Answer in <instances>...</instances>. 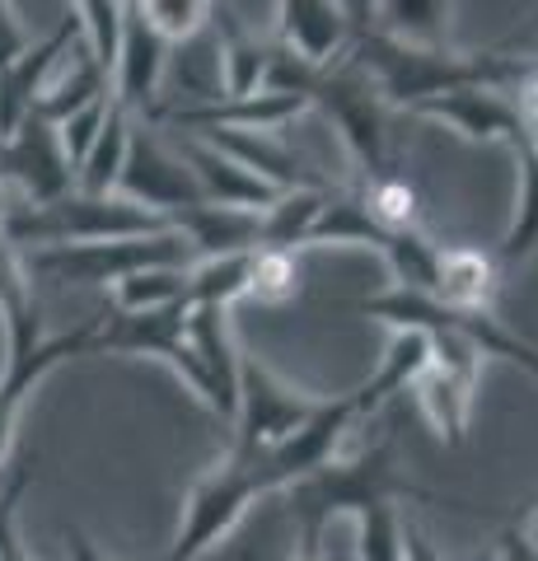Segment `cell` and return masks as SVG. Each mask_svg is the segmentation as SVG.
<instances>
[{"label":"cell","mask_w":538,"mask_h":561,"mask_svg":"<svg viewBox=\"0 0 538 561\" xmlns=\"http://www.w3.org/2000/svg\"><path fill=\"white\" fill-rule=\"evenodd\" d=\"M366 76L375 80L379 99L389 108H412L431 94L459 90V84H492V90H511L519 76V57L506 51H455V47H412L385 38V33H356L346 47Z\"/></svg>","instance_id":"cell-1"},{"label":"cell","mask_w":538,"mask_h":561,"mask_svg":"<svg viewBox=\"0 0 538 561\" xmlns=\"http://www.w3.org/2000/svg\"><path fill=\"white\" fill-rule=\"evenodd\" d=\"M290 501V524H319L328 529V519L337 515H360L370 505H398V501H436L431 491L412 486L393 463V440H375L352 459H333L319 468L314 478L286 486Z\"/></svg>","instance_id":"cell-2"},{"label":"cell","mask_w":538,"mask_h":561,"mask_svg":"<svg viewBox=\"0 0 538 561\" xmlns=\"http://www.w3.org/2000/svg\"><path fill=\"white\" fill-rule=\"evenodd\" d=\"M173 225L154 210L136 206L123 192L108 197H90V192H66V197L47 202V206H28L20 202L14 216L5 220V234L14 249L33 243V249H51V243H94V239H136V234H164Z\"/></svg>","instance_id":"cell-3"},{"label":"cell","mask_w":538,"mask_h":561,"mask_svg":"<svg viewBox=\"0 0 538 561\" xmlns=\"http://www.w3.org/2000/svg\"><path fill=\"white\" fill-rule=\"evenodd\" d=\"M323 398L300 393L295 383H286L282 375H272L263 360H253L239 351V402H234V421H230V459L253 463L263 459L267 449H276L314 416Z\"/></svg>","instance_id":"cell-4"},{"label":"cell","mask_w":538,"mask_h":561,"mask_svg":"<svg viewBox=\"0 0 538 561\" xmlns=\"http://www.w3.org/2000/svg\"><path fill=\"white\" fill-rule=\"evenodd\" d=\"M309 108L328 113V122L342 131L346 150L360 169V183L375 179V173L393 169L389 164V136H385V117H389V103L379 99L375 80L360 70L352 57H337L333 66L319 70V84L309 94Z\"/></svg>","instance_id":"cell-5"},{"label":"cell","mask_w":538,"mask_h":561,"mask_svg":"<svg viewBox=\"0 0 538 561\" xmlns=\"http://www.w3.org/2000/svg\"><path fill=\"white\" fill-rule=\"evenodd\" d=\"M169 262H179V267L193 262V249H187L179 230L136 234V239H94V243H51V249H33L28 272L84 280V286H117L131 272L169 267Z\"/></svg>","instance_id":"cell-6"},{"label":"cell","mask_w":538,"mask_h":561,"mask_svg":"<svg viewBox=\"0 0 538 561\" xmlns=\"http://www.w3.org/2000/svg\"><path fill=\"white\" fill-rule=\"evenodd\" d=\"M90 356H146V360H164L173 375L183 379V389L193 393L206 412H211V383L197 360L193 342H187V305H169V309H150V313H117L99 319V337Z\"/></svg>","instance_id":"cell-7"},{"label":"cell","mask_w":538,"mask_h":561,"mask_svg":"<svg viewBox=\"0 0 538 561\" xmlns=\"http://www.w3.org/2000/svg\"><path fill=\"white\" fill-rule=\"evenodd\" d=\"M263 496L267 491L257 486L253 463H239V459L225 454V459L211 472H202V478L193 482V491H187L179 538H173V548H169L164 561H197V557H206L239 519L249 515V505L263 501Z\"/></svg>","instance_id":"cell-8"},{"label":"cell","mask_w":538,"mask_h":561,"mask_svg":"<svg viewBox=\"0 0 538 561\" xmlns=\"http://www.w3.org/2000/svg\"><path fill=\"white\" fill-rule=\"evenodd\" d=\"M356 426V402L352 393H337V398H323L314 416L305 421L295 435H286L276 449H267L263 459H253V472H257V486L276 496V491H286L295 482L314 478L319 468H328L337 459V449L346 440V431Z\"/></svg>","instance_id":"cell-9"},{"label":"cell","mask_w":538,"mask_h":561,"mask_svg":"<svg viewBox=\"0 0 538 561\" xmlns=\"http://www.w3.org/2000/svg\"><path fill=\"white\" fill-rule=\"evenodd\" d=\"M0 179H5L20 202L47 206L76 192V169L61 150V136L43 117H24L5 140H0Z\"/></svg>","instance_id":"cell-10"},{"label":"cell","mask_w":538,"mask_h":561,"mask_svg":"<svg viewBox=\"0 0 538 561\" xmlns=\"http://www.w3.org/2000/svg\"><path fill=\"white\" fill-rule=\"evenodd\" d=\"M117 192L164 220H173L187 206H202V192L193 183V173H187V164L179 160V150L146 131H131V150H127L123 179H117Z\"/></svg>","instance_id":"cell-11"},{"label":"cell","mask_w":538,"mask_h":561,"mask_svg":"<svg viewBox=\"0 0 538 561\" xmlns=\"http://www.w3.org/2000/svg\"><path fill=\"white\" fill-rule=\"evenodd\" d=\"M94 337H99V319H90L76 332H57V337H43L38 346L5 356V365H0V463H5V454L14 445V426H20L24 398L38 389V383L57 370V365L76 360V356H90Z\"/></svg>","instance_id":"cell-12"},{"label":"cell","mask_w":538,"mask_h":561,"mask_svg":"<svg viewBox=\"0 0 538 561\" xmlns=\"http://www.w3.org/2000/svg\"><path fill=\"white\" fill-rule=\"evenodd\" d=\"M408 113L445 122V127L459 131L468 146H515L519 140L515 103L506 90H492V84H459V90H445V94L412 103Z\"/></svg>","instance_id":"cell-13"},{"label":"cell","mask_w":538,"mask_h":561,"mask_svg":"<svg viewBox=\"0 0 538 561\" xmlns=\"http://www.w3.org/2000/svg\"><path fill=\"white\" fill-rule=\"evenodd\" d=\"M164 70H169V43L131 5L123 24V43H117V61H113V84H108L113 103L127 108L131 117H154L160 113Z\"/></svg>","instance_id":"cell-14"},{"label":"cell","mask_w":538,"mask_h":561,"mask_svg":"<svg viewBox=\"0 0 538 561\" xmlns=\"http://www.w3.org/2000/svg\"><path fill=\"white\" fill-rule=\"evenodd\" d=\"M76 43H80V20L66 14L43 43H28L10 66H0V140L33 113V103H38L51 66H57V57H66Z\"/></svg>","instance_id":"cell-15"},{"label":"cell","mask_w":538,"mask_h":561,"mask_svg":"<svg viewBox=\"0 0 538 561\" xmlns=\"http://www.w3.org/2000/svg\"><path fill=\"white\" fill-rule=\"evenodd\" d=\"M179 160L187 164V173H193L206 206H230V210H253V216H263V210L282 197L272 183H263L257 173H249L239 160H230V154L216 150L211 140H202V136L183 140Z\"/></svg>","instance_id":"cell-16"},{"label":"cell","mask_w":538,"mask_h":561,"mask_svg":"<svg viewBox=\"0 0 538 561\" xmlns=\"http://www.w3.org/2000/svg\"><path fill=\"white\" fill-rule=\"evenodd\" d=\"M356 28L342 0H276V43L290 47L309 66H333L346 57Z\"/></svg>","instance_id":"cell-17"},{"label":"cell","mask_w":538,"mask_h":561,"mask_svg":"<svg viewBox=\"0 0 538 561\" xmlns=\"http://www.w3.org/2000/svg\"><path fill=\"white\" fill-rule=\"evenodd\" d=\"M501 295V262L478 243H440L431 300L455 313H492Z\"/></svg>","instance_id":"cell-18"},{"label":"cell","mask_w":538,"mask_h":561,"mask_svg":"<svg viewBox=\"0 0 538 561\" xmlns=\"http://www.w3.org/2000/svg\"><path fill=\"white\" fill-rule=\"evenodd\" d=\"M187 342H193L206 383H211V412L234 421L239 402V346L230 328V309L220 305H187Z\"/></svg>","instance_id":"cell-19"},{"label":"cell","mask_w":538,"mask_h":561,"mask_svg":"<svg viewBox=\"0 0 538 561\" xmlns=\"http://www.w3.org/2000/svg\"><path fill=\"white\" fill-rule=\"evenodd\" d=\"M202 140H211L216 150H225L230 160H239L249 173H257L263 183L276 192H295V187H333L328 173H319L309 160H300L276 131H197Z\"/></svg>","instance_id":"cell-20"},{"label":"cell","mask_w":538,"mask_h":561,"mask_svg":"<svg viewBox=\"0 0 538 561\" xmlns=\"http://www.w3.org/2000/svg\"><path fill=\"white\" fill-rule=\"evenodd\" d=\"M431 356H436V342H431V332H422V328H393V337L385 346V356H379L375 375L360 383V389H352L356 421L375 416L385 402H393L398 393H408L412 383L426 375Z\"/></svg>","instance_id":"cell-21"},{"label":"cell","mask_w":538,"mask_h":561,"mask_svg":"<svg viewBox=\"0 0 538 561\" xmlns=\"http://www.w3.org/2000/svg\"><path fill=\"white\" fill-rule=\"evenodd\" d=\"M211 24H216V76H220L216 94L220 99L257 94L267 76V61H272V43L257 38L230 5H211Z\"/></svg>","instance_id":"cell-22"},{"label":"cell","mask_w":538,"mask_h":561,"mask_svg":"<svg viewBox=\"0 0 538 561\" xmlns=\"http://www.w3.org/2000/svg\"><path fill=\"white\" fill-rule=\"evenodd\" d=\"M0 328H5V356L38 346L43 332V309L33 300V272L28 257L0 234Z\"/></svg>","instance_id":"cell-23"},{"label":"cell","mask_w":538,"mask_h":561,"mask_svg":"<svg viewBox=\"0 0 538 561\" xmlns=\"http://www.w3.org/2000/svg\"><path fill=\"white\" fill-rule=\"evenodd\" d=\"M173 230L187 239L197 257H220V253H249L257 249V216L253 210H230V206H187L169 220Z\"/></svg>","instance_id":"cell-24"},{"label":"cell","mask_w":538,"mask_h":561,"mask_svg":"<svg viewBox=\"0 0 538 561\" xmlns=\"http://www.w3.org/2000/svg\"><path fill=\"white\" fill-rule=\"evenodd\" d=\"M328 192L333 187H295V192H282L263 216H257V249H282V253H295V249H309L314 239V225L328 206Z\"/></svg>","instance_id":"cell-25"},{"label":"cell","mask_w":538,"mask_h":561,"mask_svg":"<svg viewBox=\"0 0 538 561\" xmlns=\"http://www.w3.org/2000/svg\"><path fill=\"white\" fill-rule=\"evenodd\" d=\"M131 131H136V117L127 108H117L113 94H108V117H103L90 154H84L80 169H76L80 192H90V197L117 192V179H123V164H127V150H131Z\"/></svg>","instance_id":"cell-26"},{"label":"cell","mask_w":538,"mask_h":561,"mask_svg":"<svg viewBox=\"0 0 538 561\" xmlns=\"http://www.w3.org/2000/svg\"><path fill=\"white\" fill-rule=\"evenodd\" d=\"M449 14H455V0H379L375 33L412 47H449Z\"/></svg>","instance_id":"cell-27"},{"label":"cell","mask_w":538,"mask_h":561,"mask_svg":"<svg viewBox=\"0 0 538 561\" xmlns=\"http://www.w3.org/2000/svg\"><path fill=\"white\" fill-rule=\"evenodd\" d=\"M511 154L519 164V192H515V216H511L506 234H501V243H496L501 267L525 262L538 249V150L529 146V140H515Z\"/></svg>","instance_id":"cell-28"},{"label":"cell","mask_w":538,"mask_h":561,"mask_svg":"<svg viewBox=\"0 0 538 561\" xmlns=\"http://www.w3.org/2000/svg\"><path fill=\"white\" fill-rule=\"evenodd\" d=\"M108 84H113L108 70L90 57V47H80L76 66L66 70L57 84H43V94H38V103H33L28 117H43V122H51V127H61L66 117L80 113V108H90L94 99H108Z\"/></svg>","instance_id":"cell-29"},{"label":"cell","mask_w":538,"mask_h":561,"mask_svg":"<svg viewBox=\"0 0 538 561\" xmlns=\"http://www.w3.org/2000/svg\"><path fill=\"white\" fill-rule=\"evenodd\" d=\"M360 202H366L370 220L379 225V230H393V234H408V230H422V187H416L408 173L398 169H385L375 173V179L356 183Z\"/></svg>","instance_id":"cell-30"},{"label":"cell","mask_w":538,"mask_h":561,"mask_svg":"<svg viewBox=\"0 0 538 561\" xmlns=\"http://www.w3.org/2000/svg\"><path fill=\"white\" fill-rule=\"evenodd\" d=\"M249 272H253V249L249 253L197 257L193 267H187V305L230 309L234 300H249Z\"/></svg>","instance_id":"cell-31"},{"label":"cell","mask_w":538,"mask_h":561,"mask_svg":"<svg viewBox=\"0 0 538 561\" xmlns=\"http://www.w3.org/2000/svg\"><path fill=\"white\" fill-rule=\"evenodd\" d=\"M193 267V262H187ZM187 267L169 262V267H146L131 272L113 286V309L117 313H150L169 305H187Z\"/></svg>","instance_id":"cell-32"},{"label":"cell","mask_w":538,"mask_h":561,"mask_svg":"<svg viewBox=\"0 0 538 561\" xmlns=\"http://www.w3.org/2000/svg\"><path fill=\"white\" fill-rule=\"evenodd\" d=\"M211 5L216 0H136V10L146 14V24L160 33L169 47L193 43L197 33L211 24Z\"/></svg>","instance_id":"cell-33"},{"label":"cell","mask_w":538,"mask_h":561,"mask_svg":"<svg viewBox=\"0 0 538 561\" xmlns=\"http://www.w3.org/2000/svg\"><path fill=\"white\" fill-rule=\"evenodd\" d=\"M300 295V262L282 249H253V272H249V300L257 305H286Z\"/></svg>","instance_id":"cell-34"},{"label":"cell","mask_w":538,"mask_h":561,"mask_svg":"<svg viewBox=\"0 0 538 561\" xmlns=\"http://www.w3.org/2000/svg\"><path fill=\"white\" fill-rule=\"evenodd\" d=\"M356 557L403 561V515H398V505H370V511L356 515Z\"/></svg>","instance_id":"cell-35"},{"label":"cell","mask_w":538,"mask_h":561,"mask_svg":"<svg viewBox=\"0 0 538 561\" xmlns=\"http://www.w3.org/2000/svg\"><path fill=\"white\" fill-rule=\"evenodd\" d=\"M28 478H33V468L14 463L5 486H0V561H33L24 552V542H20V501L28 491Z\"/></svg>","instance_id":"cell-36"},{"label":"cell","mask_w":538,"mask_h":561,"mask_svg":"<svg viewBox=\"0 0 538 561\" xmlns=\"http://www.w3.org/2000/svg\"><path fill=\"white\" fill-rule=\"evenodd\" d=\"M103 117H108V99H94L90 108H80V113H71L57 127V136H61V150H66V160H71V169H80V160L90 154V146H94V136H99V127H103Z\"/></svg>","instance_id":"cell-37"},{"label":"cell","mask_w":538,"mask_h":561,"mask_svg":"<svg viewBox=\"0 0 538 561\" xmlns=\"http://www.w3.org/2000/svg\"><path fill=\"white\" fill-rule=\"evenodd\" d=\"M323 534H328V529H319V524H295V548H290V561H328Z\"/></svg>","instance_id":"cell-38"},{"label":"cell","mask_w":538,"mask_h":561,"mask_svg":"<svg viewBox=\"0 0 538 561\" xmlns=\"http://www.w3.org/2000/svg\"><path fill=\"white\" fill-rule=\"evenodd\" d=\"M403 561H440L436 542H431L422 524H412V519H403Z\"/></svg>","instance_id":"cell-39"},{"label":"cell","mask_w":538,"mask_h":561,"mask_svg":"<svg viewBox=\"0 0 538 561\" xmlns=\"http://www.w3.org/2000/svg\"><path fill=\"white\" fill-rule=\"evenodd\" d=\"M61 542H66V561H108L94 548V538L84 529H76V524H66V529H61Z\"/></svg>","instance_id":"cell-40"},{"label":"cell","mask_w":538,"mask_h":561,"mask_svg":"<svg viewBox=\"0 0 538 561\" xmlns=\"http://www.w3.org/2000/svg\"><path fill=\"white\" fill-rule=\"evenodd\" d=\"M496 561H538V548L519 529H501V552Z\"/></svg>","instance_id":"cell-41"},{"label":"cell","mask_w":538,"mask_h":561,"mask_svg":"<svg viewBox=\"0 0 538 561\" xmlns=\"http://www.w3.org/2000/svg\"><path fill=\"white\" fill-rule=\"evenodd\" d=\"M375 5H379V0H342V10H346V20H352L356 33L375 28Z\"/></svg>","instance_id":"cell-42"},{"label":"cell","mask_w":538,"mask_h":561,"mask_svg":"<svg viewBox=\"0 0 538 561\" xmlns=\"http://www.w3.org/2000/svg\"><path fill=\"white\" fill-rule=\"evenodd\" d=\"M14 206H20V192H14L5 179H0V230H5V220L14 216Z\"/></svg>","instance_id":"cell-43"},{"label":"cell","mask_w":538,"mask_h":561,"mask_svg":"<svg viewBox=\"0 0 538 561\" xmlns=\"http://www.w3.org/2000/svg\"><path fill=\"white\" fill-rule=\"evenodd\" d=\"M534 38H538V10L529 14V24H525V28H519V33H515V38H511V47H529Z\"/></svg>","instance_id":"cell-44"},{"label":"cell","mask_w":538,"mask_h":561,"mask_svg":"<svg viewBox=\"0 0 538 561\" xmlns=\"http://www.w3.org/2000/svg\"><path fill=\"white\" fill-rule=\"evenodd\" d=\"M525 538H529L534 548H538V505H534V515H529V529H525Z\"/></svg>","instance_id":"cell-45"},{"label":"cell","mask_w":538,"mask_h":561,"mask_svg":"<svg viewBox=\"0 0 538 561\" xmlns=\"http://www.w3.org/2000/svg\"><path fill=\"white\" fill-rule=\"evenodd\" d=\"M534 61H538V57H534Z\"/></svg>","instance_id":"cell-46"}]
</instances>
